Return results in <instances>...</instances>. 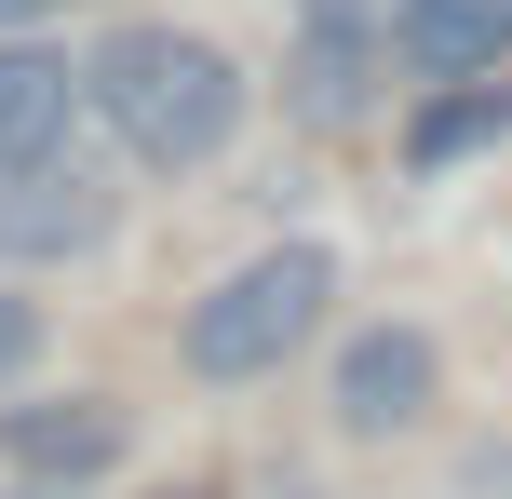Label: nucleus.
I'll return each mask as SVG.
<instances>
[{
    "label": "nucleus",
    "mask_w": 512,
    "mask_h": 499,
    "mask_svg": "<svg viewBox=\"0 0 512 499\" xmlns=\"http://www.w3.org/2000/svg\"><path fill=\"white\" fill-rule=\"evenodd\" d=\"M108 459H122V405H108V392L0 405V473H27V486H95Z\"/></svg>",
    "instance_id": "obj_4"
},
{
    "label": "nucleus",
    "mask_w": 512,
    "mask_h": 499,
    "mask_svg": "<svg viewBox=\"0 0 512 499\" xmlns=\"http://www.w3.org/2000/svg\"><path fill=\"white\" fill-rule=\"evenodd\" d=\"M499 135H512V95H486V81L459 95V81H445V95L418 108V135H405V149H418V162H459V149H499Z\"/></svg>",
    "instance_id": "obj_9"
},
{
    "label": "nucleus",
    "mask_w": 512,
    "mask_h": 499,
    "mask_svg": "<svg viewBox=\"0 0 512 499\" xmlns=\"http://www.w3.org/2000/svg\"><path fill=\"white\" fill-rule=\"evenodd\" d=\"M324 311H337V257L324 243H270V257H243L230 284L189 311V378L203 392H230V378H270V365H297L310 338H324Z\"/></svg>",
    "instance_id": "obj_2"
},
{
    "label": "nucleus",
    "mask_w": 512,
    "mask_h": 499,
    "mask_svg": "<svg viewBox=\"0 0 512 499\" xmlns=\"http://www.w3.org/2000/svg\"><path fill=\"white\" fill-rule=\"evenodd\" d=\"M162 499H203V486H162Z\"/></svg>",
    "instance_id": "obj_13"
},
{
    "label": "nucleus",
    "mask_w": 512,
    "mask_h": 499,
    "mask_svg": "<svg viewBox=\"0 0 512 499\" xmlns=\"http://www.w3.org/2000/svg\"><path fill=\"white\" fill-rule=\"evenodd\" d=\"M391 54L418 81H486L512 54V0H391Z\"/></svg>",
    "instance_id": "obj_8"
},
{
    "label": "nucleus",
    "mask_w": 512,
    "mask_h": 499,
    "mask_svg": "<svg viewBox=\"0 0 512 499\" xmlns=\"http://www.w3.org/2000/svg\"><path fill=\"white\" fill-rule=\"evenodd\" d=\"M27 14H54V0H0V41H14V27H27Z\"/></svg>",
    "instance_id": "obj_12"
},
{
    "label": "nucleus",
    "mask_w": 512,
    "mask_h": 499,
    "mask_svg": "<svg viewBox=\"0 0 512 499\" xmlns=\"http://www.w3.org/2000/svg\"><path fill=\"white\" fill-rule=\"evenodd\" d=\"M81 108L122 135V162L189 176V162L230 149V122H243V68L203 41V27H108L95 68H81Z\"/></svg>",
    "instance_id": "obj_1"
},
{
    "label": "nucleus",
    "mask_w": 512,
    "mask_h": 499,
    "mask_svg": "<svg viewBox=\"0 0 512 499\" xmlns=\"http://www.w3.org/2000/svg\"><path fill=\"white\" fill-rule=\"evenodd\" d=\"M445 499H512V446H472L459 473H445Z\"/></svg>",
    "instance_id": "obj_10"
},
{
    "label": "nucleus",
    "mask_w": 512,
    "mask_h": 499,
    "mask_svg": "<svg viewBox=\"0 0 512 499\" xmlns=\"http://www.w3.org/2000/svg\"><path fill=\"white\" fill-rule=\"evenodd\" d=\"M378 0H297V122H351L378 95Z\"/></svg>",
    "instance_id": "obj_6"
},
{
    "label": "nucleus",
    "mask_w": 512,
    "mask_h": 499,
    "mask_svg": "<svg viewBox=\"0 0 512 499\" xmlns=\"http://www.w3.org/2000/svg\"><path fill=\"white\" fill-rule=\"evenodd\" d=\"M432 392H445V365H432L418 324H364V338H337V432L391 446V432H418Z\"/></svg>",
    "instance_id": "obj_3"
},
{
    "label": "nucleus",
    "mask_w": 512,
    "mask_h": 499,
    "mask_svg": "<svg viewBox=\"0 0 512 499\" xmlns=\"http://www.w3.org/2000/svg\"><path fill=\"white\" fill-rule=\"evenodd\" d=\"M68 122H81V68L14 27V41H0V176H14V162H54Z\"/></svg>",
    "instance_id": "obj_7"
},
{
    "label": "nucleus",
    "mask_w": 512,
    "mask_h": 499,
    "mask_svg": "<svg viewBox=\"0 0 512 499\" xmlns=\"http://www.w3.org/2000/svg\"><path fill=\"white\" fill-rule=\"evenodd\" d=\"M27 351H41V297H14V284H0V378H14Z\"/></svg>",
    "instance_id": "obj_11"
},
{
    "label": "nucleus",
    "mask_w": 512,
    "mask_h": 499,
    "mask_svg": "<svg viewBox=\"0 0 512 499\" xmlns=\"http://www.w3.org/2000/svg\"><path fill=\"white\" fill-rule=\"evenodd\" d=\"M108 216H122L108 176H81V162H14V176H0V257H81Z\"/></svg>",
    "instance_id": "obj_5"
}]
</instances>
